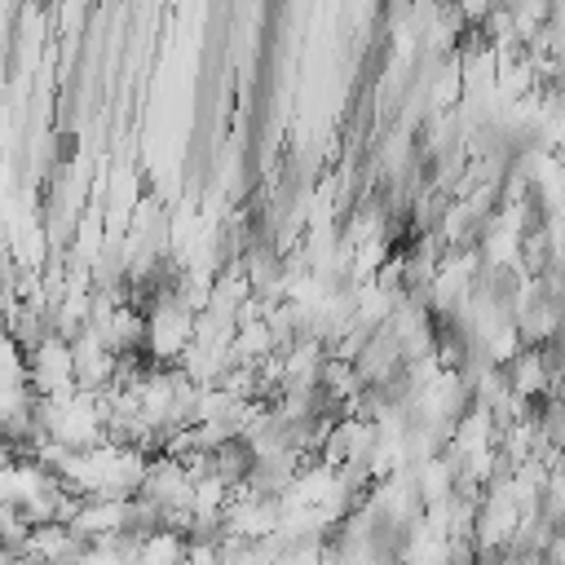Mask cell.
I'll list each match as a JSON object with an SVG mask.
<instances>
[{
  "label": "cell",
  "instance_id": "obj_1",
  "mask_svg": "<svg viewBox=\"0 0 565 565\" xmlns=\"http://www.w3.org/2000/svg\"><path fill=\"white\" fill-rule=\"evenodd\" d=\"M503 371H508L512 393L525 397V402H539V397H547V393L556 388V375H552V366H547V358H543L539 344H521V349L503 362Z\"/></svg>",
  "mask_w": 565,
  "mask_h": 565
},
{
  "label": "cell",
  "instance_id": "obj_2",
  "mask_svg": "<svg viewBox=\"0 0 565 565\" xmlns=\"http://www.w3.org/2000/svg\"><path fill=\"white\" fill-rule=\"evenodd\" d=\"M0 565H18V561H4V556H0Z\"/></svg>",
  "mask_w": 565,
  "mask_h": 565
}]
</instances>
